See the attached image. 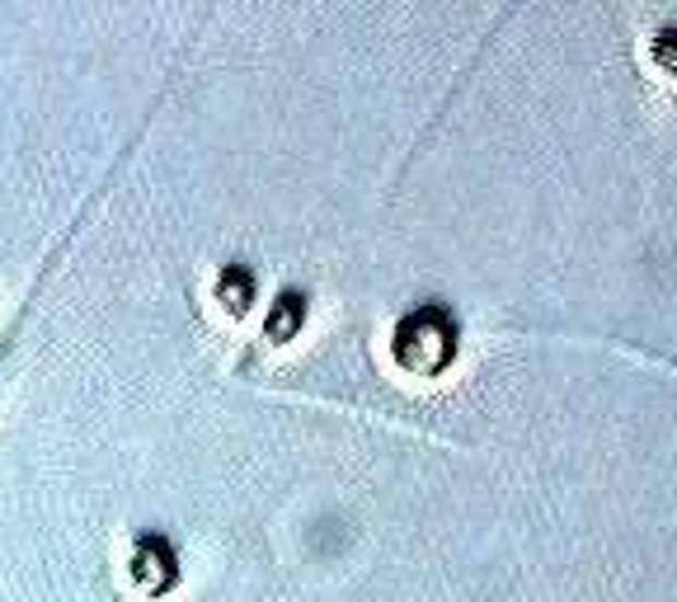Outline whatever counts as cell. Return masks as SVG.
Listing matches in <instances>:
<instances>
[{
    "label": "cell",
    "instance_id": "6da1fadb",
    "mask_svg": "<svg viewBox=\"0 0 677 602\" xmlns=\"http://www.w3.org/2000/svg\"><path fill=\"white\" fill-rule=\"evenodd\" d=\"M457 353V329L443 311H419L396 329V358L410 372H443Z\"/></svg>",
    "mask_w": 677,
    "mask_h": 602
},
{
    "label": "cell",
    "instance_id": "7a4b0ae2",
    "mask_svg": "<svg viewBox=\"0 0 677 602\" xmlns=\"http://www.w3.org/2000/svg\"><path fill=\"white\" fill-rule=\"evenodd\" d=\"M301 321H306V297L282 292L278 306H274V315H268V339H274V344H288L297 329H301Z\"/></svg>",
    "mask_w": 677,
    "mask_h": 602
}]
</instances>
